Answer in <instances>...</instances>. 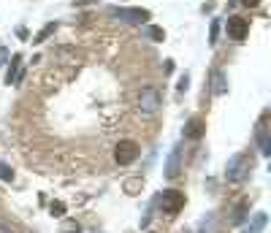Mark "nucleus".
<instances>
[{
  "label": "nucleus",
  "instance_id": "nucleus-1",
  "mask_svg": "<svg viewBox=\"0 0 271 233\" xmlns=\"http://www.w3.org/2000/svg\"><path fill=\"white\" fill-rule=\"evenodd\" d=\"M249 171H252V158H249L247 152H236L233 158L228 160V165H225V176H228V182H244L249 176Z\"/></svg>",
  "mask_w": 271,
  "mask_h": 233
},
{
  "label": "nucleus",
  "instance_id": "nucleus-2",
  "mask_svg": "<svg viewBox=\"0 0 271 233\" xmlns=\"http://www.w3.org/2000/svg\"><path fill=\"white\" fill-rule=\"evenodd\" d=\"M136 158H138V144H136V141H130V139L119 141L117 149H114V160H117L119 165H130Z\"/></svg>",
  "mask_w": 271,
  "mask_h": 233
},
{
  "label": "nucleus",
  "instance_id": "nucleus-3",
  "mask_svg": "<svg viewBox=\"0 0 271 233\" xmlns=\"http://www.w3.org/2000/svg\"><path fill=\"white\" fill-rule=\"evenodd\" d=\"M114 17L122 19V22H128V24L149 22V11H147V8H114Z\"/></svg>",
  "mask_w": 271,
  "mask_h": 233
},
{
  "label": "nucleus",
  "instance_id": "nucleus-4",
  "mask_svg": "<svg viewBox=\"0 0 271 233\" xmlns=\"http://www.w3.org/2000/svg\"><path fill=\"white\" fill-rule=\"evenodd\" d=\"M138 106H141L144 114H155L160 109V93L155 87H144L141 95H138Z\"/></svg>",
  "mask_w": 271,
  "mask_h": 233
},
{
  "label": "nucleus",
  "instance_id": "nucleus-5",
  "mask_svg": "<svg viewBox=\"0 0 271 233\" xmlns=\"http://www.w3.org/2000/svg\"><path fill=\"white\" fill-rule=\"evenodd\" d=\"M160 201H163V209L168 211V214H177V211L184 206V192H179V190H165L163 195H160Z\"/></svg>",
  "mask_w": 271,
  "mask_h": 233
},
{
  "label": "nucleus",
  "instance_id": "nucleus-6",
  "mask_svg": "<svg viewBox=\"0 0 271 233\" xmlns=\"http://www.w3.org/2000/svg\"><path fill=\"white\" fill-rule=\"evenodd\" d=\"M247 30H249V22L244 17H230L228 19V35H230V38L244 41V38H247Z\"/></svg>",
  "mask_w": 271,
  "mask_h": 233
},
{
  "label": "nucleus",
  "instance_id": "nucleus-7",
  "mask_svg": "<svg viewBox=\"0 0 271 233\" xmlns=\"http://www.w3.org/2000/svg\"><path fill=\"white\" fill-rule=\"evenodd\" d=\"M206 136V122L201 119V116H193V119H187V125H184V139H203Z\"/></svg>",
  "mask_w": 271,
  "mask_h": 233
},
{
  "label": "nucleus",
  "instance_id": "nucleus-8",
  "mask_svg": "<svg viewBox=\"0 0 271 233\" xmlns=\"http://www.w3.org/2000/svg\"><path fill=\"white\" fill-rule=\"evenodd\" d=\"M179 165H182V146H174V152H171V158H168V165H165V176L168 179H174V176L179 174Z\"/></svg>",
  "mask_w": 271,
  "mask_h": 233
},
{
  "label": "nucleus",
  "instance_id": "nucleus-9",
  "mask_svg": "<svg viewBox=\"0 0 271 233\" xmlns=\"http://www.w3.org/2000/svg\"><path fill=\"white\" fill-rule=\"evenodd\" d=\"M255 133H258V146H260V152H263V155H271V144H269V125H266V116L258 122V130H255Z\"/></svg>",
  "mask_w": 271,
  "mask_h": 233
},
{
  "label": "nucleus",
  "instance_id": "nucleus-10",
  "mask_svg": "<svg viewBox=\"0 0 271 233\" xmlns=\"http://www.w3.org/2000/svg\"><path fill=\"white\" fill-rule=\"evenodd\" d=\"M212 93L214 95H228V82H225L223 70H212Z\"/></svg>",
  "mask_w": 271,
  "mask_h": 233
},
{
  "label": "nucleus",
  "instance_id": "nucleus-11",
  "mask_svg": "<svg viewBox=\"0 0 271 233\" xmlns=\"http://www.w3.org/2000/svg\"><path fill=\"white\" fill-rule=\"evenodd\" d=\"M19 65H22V57H14V63H11V68H8V76H6V84H14V82H19V73H22V70H19Z\"/></svg>",
  "mask_w": 271,
  "mask_h": 233
},
{
  "label": "nucleus",
  "instance_id": "nucleus-12",
  "mask_svg": "<svg viewBox=\"0 0 271 233\" xmlns=\"http://www.w3.org/2000/svg\"><path fill=\"white\" fill-rule=\"evenodd\" d=\"M266 220H269V217L263 214V211H258V214H255V220H252V228H249V233H260L266 228Z\"/></svg>",
  "mask_w": 271,
  "mask_h": 233
},
{
  "label": "nucleus",
  "instance_id": "nucleus-13",
  "mask_svg": "<svg viewBox=\"0 0 271 233\" xmlns=\"http://www.w3.org/2000/svg\"><path fill=\"white\" fill-rule=\"evenodd\" d=\"M147 35L152 38V41H163V38H165L163 27H158V24H149V27H147Z\"/></svg>",
  "mask_w": 271,
  "mask_h": 233
},
{
  "label": "nucleus",
  "instance_id": "nucleus-14",
  "mask_svg": "<svg viewBox=\"0 0 271 233\" xmlns=\"http://www.w3.org/2000/svg\"><path fill=\"white\" fill-rule=\"evenodd\" d=\"M220 27H223V22H220V19H214V22H212V33H209V41H212V44H217V38H220Z\"/></svg>",
  "mask_w": 271,
  "mask_h": 233
},
{
  "label": "nucleus",
  "instance_id": "nucleus-15",
  "mask_svg": "<svg viewBox=\"0 0 271 233\" xmlns=\"http://www.w3.org/2000/svg\"><path fill=\"white\" fill-rule=\"evenodd\" d=\"M0 179H3V182H11V179H14V171H11V165L0 163Z\"/></svg>",
  "mask_w": 271,
  "mask_h": 233
},
{
  "label": "nucleus",
  "instance_id": "nucleus-16",
  "mask_svg": "<svg viewBox=\"0 0 271 233\" xmlns=\"http://www.w3.org/2000/svg\"><path fill=\"white\" fill-rule=\"evenodd\" d=\"M52 214L54 217H63L65 214V204H63V201H54V204H52Z\"/></svg>",
  "mask_w": 271,
  "mask_h": 233
},
{
  "label": "nucleus",
  "instance_id": "nucleus-17",
  "mask_svg": "<svg viewBox=\"0 0 271 233\" xmlns=\"http://www.w3.org/2000/svg\"><path fill=\"white\" fill-rule=\"evenodd\" d=\"M138 182H141V179H128L125 190H128V192H136V190H138Z\"/></svg>",
  "mask_w": 271,
  "mask_h": 233
},
{
  "label": "nucleus",
  "instance_id": "nucleus-18",
  "mask_svg": "<svg viewBox=\"0 0 271 233\" xmlns=\"http://www.w3.org/2000/svg\"><path fill=\"white\" fill-rule=\"evenodd\" d=\"M54 27H57V24H46V27H44V30H41V35H38V41H44V38H46V35H49V33H52V30H54Z\"/></svg>",
  "mask_w": 271,
  "mask_h": 233
},
{
  "label": "nucleus",
  "instance_id": "nucleus-19",
  "mask_svg": "<svg viewBox=\"0 0 271 233\" xmlns=\"http://www.w3.org/2000/svg\"><path fill=\"white\" fill-rule=\"evenodd\" d=\"M187 87H190V76H182V79H179V93H184Z\"/></svg>",
  "mask_w": 271,
  "mask_h": 233
},
{
  "label": "nucleus",
  "instance_id": "nucleus-20",
  "mask_svg": "<svg viewBox=\"0 0 271 233\" xmlns=\"http://www.w3.org/2000/svg\"><path fill=\"white\" fill-rule=\"evenodd\" d=\"M79 231H82L79 222H68V228H65V233H79Z\"/></svg>",
  "mask_w": 271,
  "mask_h": 233
},
{
  "label": "nucleus",
  "instance_id": "nucleus-21",
  "mask_svg": "<svg viewBox=\"0 0 271 233\" xmlns=\"http://www.w3.org/2000/svg\"><path fill=\"white\" fill-rule=\"evenodd\" d=\"M17 35L22 38V41H27V27H17Z\"/></svg>",
  "mask_w": 271,
  "mask_h": 233
},
{
  "label": "nucleus",
  "instance_id": "nucleus-22",
  "mask_svg": "<svg viewBox=\"0 0 271 233\" xmlns=\"http://www.w3.org/2000/svg\"><path fill=\"white\" fill-rule=\"evenodd\" d=\"M0 233H14V231H11V225H3V222H0Z\"/></svg>",
  "mask_w": 271,
  "mask_h": 233
},
{
  "label": "nucleus",
  "instance_id": "nucleus-23",
  "mask_svg": "<svg viewBox=\"0 0 271 233\" xmlns=\"http://www.w3.org/2000/svg\"><path fill=\"white\" fill-rule=\"evenodd\" d=\"M6 52H8V49H3V47H0V63H6Z\"/></svg>",
  "mask_w": 271,
  "mask_h": 233
},
{
  "label": "nucleus",
  "instance_id": "nucleus-24",
  "mask_svg": "<svg viewBox=\"0 0 271 233\" xmlns=\"http://www.w3.org/2000/svg\"><path fill=\"white\" fill-rule=\"evenodd\" d=\"M244 6H258V0H242Z\"/></svg>",
  "mask_w": 271,
  "mask_h": 233
}]
</instances>
